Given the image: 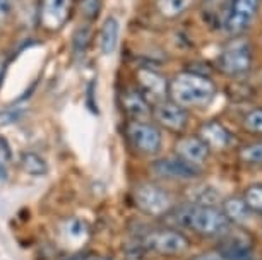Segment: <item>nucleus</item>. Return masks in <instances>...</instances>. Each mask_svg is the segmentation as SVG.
<instances>
[{"label": "nucleus", "mask_w": 262, "mask_h": 260, "mask_svg": "<svg viewBox=\"0 0 262 260\" xmlns=\"http://www.w3.org/2000/svg\"><path fill=\"white\" fill-rule=\"evenodd\" d=\"M217 94L216 82L201 72H180L170 81L168 96L177 105L187 108L209 106Z\"/></svg>", "instance_id": "f257e3e1"}, {"label": "nucleus", "mask_w": 262, "mask_h": 260, "mask_svg": "<svg viewBox=\"0 0 262 260\" xmlns=\"http://www.w3.org/2000/svg\"><path fill=\"white\" fill-rule=\"evenodd\" d=\"M175 221L182 228L202 237H223L231 228L230 219L216 205H185L175 212Z\"/></svg>", "instance_id": "f03ea898"}, {"label": "nucleus", "mask_w": 262, "mask_h": 260, "mask_svg": "<svg viewBox=\"0 0 262 260\" xmlns=\"http://www.w3.org/2000/svg\"><path fill=\"white\" fill-rule=\"evenodd\" d=\"M260 7V0H225L220 28L230 36H240L252 26Z\"/></svg>", "instance_id": "7ed1b4c3"}, {"label": "nucleus", "mask_w": 262, "mask_h": 260, "mask_svg": "<svg viewBox=\"0 0 262 260\" xmlns=\"http://www.w3.org/2000/svg\"><path fill=\"white\" fill-rule=\"evenodd\" d=\"M216 65L221 72L230 77L245 76L252 68V48L250 43L242 36H233L228 45L216 58Z\"/></svg>", "instance_id": "20e7f679"}, {"label": "nucleus", "mask_w": 262, "mask_h": 260, "mask_svg": "<svg viewBox=\"0 0 262 260\" xmlns=\"http://www.w3.org/2000/svg\"><path fill=\"white\" fill-rule=\"evenodd\" d=\"M142 247L144 250L163 257H171V255H182L189 250L190 243L189 238L179 229L173 228H161L149 231L142 238Z\"/></svg>", "instance_id": "39448f33"}, {"label": "nucleus", "mask_w": 262, "mask_h": 260, "mask_svg": "<svg viewBox=\"0 0 262 260\" xmlns=\"http://www.w3.org/2000/svg\"><path fill=\"white\" fill-rule=\"evenodd\" d=\"M137 209L147 216H165L170 212L173 199L165 188L155 183H141L132 190Z\"/></svg>", "instance_id": "423d86ee"}, {"label": "nucleus", "mask_w": 262, "mask_h": 260, "mask_svg": "<svg viewBox=\"0 0 262 260\" xmlns=\"http://www.w3.org/2000/svg\"><path fill=\"white\" fill-rule=\"evenodd\" d=\"M127 137L136 151L146 156H156L161 151L163 137L156 125L146 120H130L127 124Z\"/></svg>", "instance_id": "0eeeda50"}, {"label": "nucleus", "mask_w": 262, "mask_h": 260, "mask_svg": "<svg viewBox=\"0 0 262 260\" xmlns=\"http://www.w3.org/2000/svg\"><path fill=\"white\" fill-rule=\"evenodd\" d=\"M151 171L160 178L166 180H195L202 175L199 164H192L189 161L173 156V158H160L151 163Z\"/></svg>", "instance_id": "6e6552de"}, {"label": "nucleus", "mask_w": 262, "mask_h": 260, "mask_svg": "<svg viewBox=\"0 0 262 260\" xmlns=\"http://www.w3.org/2000/svg\"><path fill=\"white\" fill-rule=\"evenodd\" d=\"M74 0H39V24L48 33H57L66 26L72 14Z\"/></svg>", "instance_id": "1a4fd4ad"}, {"label": "nucleus", "mask_w": 262, "mask_h": 260, "mask_svg": "<svg viewBox=\"0 0 262 260\" xmlns=\"http://www.w3.org/2000/svg\"><path fill=\"white\" fill-rule=\"evenodd\" d=\"M136 79H137V89L149 101L151 106L160 101L168 100V86H170V81L165 76H161L160 72H156L155 68L149 67L139 68Z\"/></svg>", "instance_id": "9d476101"}, {"label": "nucleus", "mask_w": 262, "mask_h": 260, "mask_svg": "<svg viewBox=\"0 0 262 260\" xmlns=\"http://www.w3.org/2000/svg\"><path fill=\"white\" fill-rule=\"evenodd\" d=\"M151 116L163 129L170 132H184L187 125H189V113H187V110L171 100H165L152 105Z\"/></svg>", "instance_id": "9b49d317"}, {"label": "nucleus", "mask_w": 262, "mask_h": 260, "mask_svg": "<svg viewBox=\"0 0 262 260\" xmlns=\"http://www.w3.org/2000/svg\"><path fill=\"white\" fill-rule=\"evenodd\" d=\"M199 137L212 151H226L235 144V135L217 120H207L201 125Z\"/></svg>", "instance_id": "f8f14e48"}, {"label": "nucleus", "mask_w": 262, "mask_h": 260, "mask_svg": "<svg viewBox=\"0 0 262 260\" xmlns=\"http://www.w3.org/2000/svg\"><path fill=\"white\" fill-rule=\"evenodd\" d=\"M177 156L185 161H189L192 164H202L206 163L207 158L211 154V149L207 144L201 139L199 135H187L177 142L175 146Z\"/></svg>", "instance_id": "ddd939ff"}, {"label": "nucleus", "mask_w": 262, "mask_h": 260, "mask_svg": "<svg viewBox=\"0 0 262 260\" xmlns=\"http://www.w3.org/2000/svg\"><path fill=\"white\" fill-rule=\"evenodd\" d=\"M217 253L225 260H254V247L245 237H226L217 247Z\"/></svg>", "instance_id": "4468645a"}, {"label": "nucleus", "mask_w": 262, "mask_h": 260, "mask_svg": "<svg viewBox=\"0 0 262 260\" xmlns=\"http://www.w3.org/2000/svg\"><path fill=\"white\" fill-rule=\"evenodd\" d=\"M123 111L130 116V120H146L147 116H151L152 106L149 101L141 94L139 89H127L122 92L120 98Z\"/></svg>", "instance_id": "2eb2a0df"}, {"label": "nucleus", "mask_w": 262, "mask_h": 260, "mask_svg": "<svg viewBox=\"0 0 262 260\" xmlns=\"http://www.w3.org/2000/svg\"><path fill=\"white\" fill-rule=\"evenodd\" d=\"M118 40H120V21L115 16L105 19L100 29V52L103 55H112L117 50Z\"/></svg>", "instance_id": "dca6fc26"}, {"label": "nucleus", "mask_w": 262, "mask_h": 260, "mask_svg": "<svg viewBox=\"0 0 262 260\" xmlns=\"http://www.w3.org/2000/svg\"><path fill=\"white\" fill-rule=\"evenodd\" d=\"M223 212L226 218L230 219V223H236V224H244L245 221H249L250 216L254 214L249 205H247L244 197L226 199L223 204Z\"/></svg>", "instance_id": "f3484780"}, {"label": "nucleus", "mask_w": 262, "mask_h": 260, "mask_svg": "<svg viewBox=\"0 0 262 260\" xmlns=\"http://www.w3.org/2000/svg\"><path fill=\"white\" fill-rule=\"evenodd\" d=\"M194 0H156V9L163 17L173 19L184 14Z\"/></svg>", "instance_id": "a211bd4d"}, {"label": "nucleus", "mask_w": 262, "mask_h": 260, "mask_svg": "<svg viewBox=\"0 0 262 260\" xmlns=\"http://www.w3.org/2000/svg\"><path fill=\"white\" fill-rule=\"evenodd\" d=\"M21 166L28 175L33 176H43L48 171V164L45 163V159L34 153H24L21 156Z\"/></svg>", "instance_id": "6ab92c4d"}, {"label": "nucleus", "mask_w": 262, "mask_h": 260, "mask_svg": "<svg viewBox=\"0 0 262 260\" xmlns=\"http://www.w3.org/2000/svg\"><path fill=\"white\" fill-rule=\"evenodd\" d=\"M244 200L250 207L252 212L262 214V183H252L245 188L244 192Z\"/></svg>", "instance_id": "aec40b11"}, {"label": "nucleus", "mask_w": 262, "mask_h": 260, "mask_svg": "<svg viewBox=\"0 0 262 260\" xmlns=\"http://www.w3.org/2000/svg\"><path fill=\"white\" fill-rule=\"evenodd\" d=\"M244 129L252 135H262V108L255 106L244 116Z\"/></svg>", "instance_id": "412c9836"}, {"label": "nucleus", "mask_w": 262, "mask_h": 260, "mask_svg": "<svg viewBox=\"0 0 262 260\" xmlns=\"http://www.w3.org/2000/svg\"><path fill=\"white\" fill-rule=\"evenodd\" d=\"M240 161L247 164H262V142L247 144L240 149Z\"/></svg>", "instance_id": "4be33fe9"}, {"label": "nucleus", "mask_w": 262, "mask_h": 260, "mask_svg": "<svg viewBox=\"0 0 262 260\" xmlns=\"http://www.w3.org/2000/svg\"><path fill=\"white\" fill-rule=\"evenodd\" d=\"M192 199H194V204L214 205L217 202V199H220V194H217L216 188L202 185V187L194 188V195H192Z\"/></svg>", "instance_id": "5701e85b"}, {"label": "nucleus", "mask_w": 262, "mask_h": 260, "mask_svg": "<svg viewBox=\"0 0 262 260\" xmlns=\"http://www.w3.org/2000/svg\"><path fill=\"white\" fill-rule=\"evenodd\" d=\"M101 11L100 0H79V12L86 21H95Z\"/></svg>", "instance_id": "b1692460"}, {"label": "nucleus", "mask_w": 262, "mask_h": 260, "mask_svg": "<svg viewBox=\"0 0 262 260\" xmlns=\"http://www.w3.org/2000/svg\"><path fill=\"white\" fill-rule=\"evenodd\" d=\"M23 115V110H4L0 111V127L4 125H9L12 124V122H16L21 119Z\"/></svg>", "instance_id": "393cba45"}, {"label": "nucleus", "mask_w": 262, "mask_h": 260, "mask_svg": "<svg viewBox=\"0 0 262 260\" xmlns=\"http://www.w3.org/2000/svg\"><path fill=\"white\" fill-rule=\"evenodd\" d=\"M90 33H91L90 28H81L76 33V38H74V45H76L77 50H84V48H86L88 41H90Z\"/></svg>", "instance_id": "a878e982"}, {"label": "nucleus", "mask_w": 262, "mask_h": 260, "mask_svg": "<svg viewBox=\"0 0 262 260\" xmlns=\"http://www.w3.org/2000/svg\"><path fill=\"white\" fill-rule=\"evenodd\" d=\"M12 12V0H0V29L6 26Z\"/></svg>", "instance_id": "bb28decb"}, {"label": "nucleus", "mask_w": 262, "mask_h": 260, "mask_svg": "<svg viewBox=\"0 0 262 260\" xmlns=\"http://www.w3.org/2000/svg\"><path fill=\"white\" fill-rule=\"evenodd\" d=\"M11 159H12L11 146H9V142L4 137H0V164L11 163Z\"/></svg>", "instance_id": "cd10ccee"}, {"label": "nucleus", "mask_w": 262, "mask_h": 260, "mask_svg": "<svg viewBox=\"0 0 262 260\" xmlns=\"http://www.w3.org/2000/svg\"><path fill=\"white\" fill-rule=\"evenodd\" d=\"M192 260H225L223 257H221L220 253L214 252V253H202V255H197V257H194Z\"/></svg>", "instance_id": "c85d7f7f"}, {"label": "nucleus", "mask_w": 262, "mask_h": 260, "mask_svg": "<svg viewBox=\"0 0 262 260\" xmlns=\"http://www.w3.org/2000/svg\"><path fill=\"white\" fill-rule=\"evenodd\" d=\"M66 260H88V255L86 253H74V255H71V257L66 258Z\"/></svg>", "instance_id": "c756f323"}, {"label": "nucleus", "mask_w": 262, "mask_h": 260, "mask_svg": "<svg viewBox=\"0 0 262 260\" xmlns=\"http://www.w3.org/2000/svg\"><path fill=\"white\" fill-rule=\"evenodd\" d=\"M0 178H6V171H4V164H0Z\"/></svg>", "instance_id": "7c9ffc66"}, {"label": "nucleus", "mask_w": 262, "mask_h": 260, "mask_svg": "<svg viewBox=\"0 0 262 260\" xmlns=\"http://www.w3.org/2000/svg\"><path fill=\"white\" fill-rule=\"evenodd\" d=\"M100 260H108V258H100Z\"/></svg>", "instance_id": "2f4dec72"}]
</instances>
